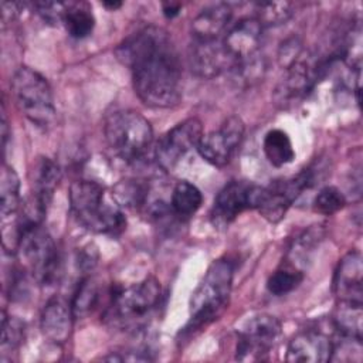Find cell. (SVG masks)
<instances>
[{
	"label": "cell",
	"mask_w": 363,
	"mask_h": 363,
	"mask_svg": "<svg viewBox=\"0 0 363 363\" xmlns=\"http://www.w3.org/2000/svg\"><path fill=\"white\" fill-rule=\"evenodd\" d=\"M69 204L77 221L89 231L115 235L126 225L119 203L96 182H74L69 187Z\"/></svg>",
	"instance_id": "7a4b0ae2"
},
{
	"label": "cell",
	"mask_w": 363,
	"mask_h": 363,
	"mask_svg": "<svg viewBox=\"0 0 363 363\" xmlns=\"http://www.w3.org/2000/svg\"><path fill=\"white\" fill-rule=\"evenodd\" d=\"M62 24L74 38L88 37L95 27V17L88 3H68Z\"/></svg>",
	"instance_id": "44dd1931"
},
{
	"label": "cell",
	"mask_w": 363,
	"mask_h": 363,
	"mask_svg": "<svg viewBox=\"0 0 363 363\" xmlns=\"http://www.w3.org/2000/svg\"><path fill=\"white\" fill-rule=\"evenodd\" d=\"M303 279V272L294 265L278 268L267 281V288L272 295L281 296L292 292Z\"/></svg>",
	"instance_id": "d4e9b609"
},
{
	"label": "cell",
	"mask_w": 363,
	"mask_h": 363,
	"mask_svg": "<svg viewBox=\"0 0 363 363\" xmlns=\"http://www.w3.org/2000/svg\"><path fill=\"white\" fill-rule=\"evenodd\" d=\"M333 64L330 58L313 61L311 57H299L285 68V77L278 82L274 98L282 108L301 102L313 89L316 82Z\"/></svg>",
	"instance_id": "52a82bcc"
},
{
	"label": "cell",
	"mask_w": 363,
	"mask_h": 363,
	"mask_svg": "<svg viewBox=\"0 0 363 363\" xmlns=\"http://www.w3.org/2000/svg\"><path fill=\"white\" fill-rule=\"evenodd\" d=\"M345 204H346L345 194L337 187H333V186L322 187L313 200L315 211L325 216L337 213L345 207Z\"/></svg>",
	"instance_id": "83f0119b"
},
{
	"label": "cell",
	"mask_w": 363,
	"mask_h": 363,
	"mask_svg": "<svg viewBox=\"0 0 363 363\" xmlns=\"http://www.w3.org/2000/svg\"><path fill=\"white\" fill-rule=\"evenodd\" d=\"M60 179L61 170L54 160L48 157L37 159L31 169V197H34L43 207L48 208Z\"/></svg>",
	"instance_id": "d6986e66"
},
{
	"label": "cell",
	"mask_w": 363,
	"mask_h": 363,
	"mask_svg": "<svg viewBox=\"0 0 363 363\" xmlns=\"http://www.w3.org/2000/svg\"><path fill=\"white\" fill-rule=\"evenodd\" d=\"M112 196L123 206H140L147 196V189L135 180H123L115 186Z\"/></svg>",
	"instance_id": "f1b7e54d"
},
{
	"label": "cell",
	"mask_w": 363,
	"mask_h": 363,
	"mask_svg": "<svg viewBox=\"0 0 363 363\" xmlns=\"http://www.w3.org/2000/svg\"><path fill=\"white\" fill-rule=\"evenodd\" d=\"M189 62L191 71L200 78H214L230 72L235 61L223 44V37L216 40L193 38L189 47Z\"/></svg>",
	"instance_id": "7c38bea8"
},
{
	"label": "cell",
	"mask_w": 363,
	"mask_h": 363,
	"mask_svg": "<svg viewBox=\"0 0 363 363\" xmlns=\"http://www.w3.org/2000/svg\"><path fill=\"white\" fill-rule=\"evenodd\" d=\"M244 138V123L238 116H228L218 130L203 135L197 145L199 155L216 167L230 163Z\"/></svg>",
	"instance_id": "8fae6325"
},
{
	"label": "cell",
	"mask_w": 363,
	"mask_h": 363,
	"mask_svg": "<svg viewBox=\"0 0 363 363\" xmlns=\"http://www.w3.org/2000/svg\"><path fill=\"white\" fill-rule=\"evenodd\" d=\"M233 9L230 4L217 3L203 9L191 21V35L196 40L221 38L231 26Z\"/></svg>",
	"instance_id": "ac0fdd59"
},
{
	"label": "cell",
	"mask_w": 363,
	"mask_h": 363,
	"mask_svg": "<svg viewBox=\"0 0 363 363\" xmlns=\"http://www.w3.org/2000/svg\"><path fill=\"white\" fill-rule=\"evenodd\" d=\"M74 318L72 306L64 298H51L45 303L40 320V328L44 337L52 343H65L71 336Z\"/></svg>",
	"instance_id": "e0dca14e"
},
{
	"label": "cell",
	"mask_w": 363,
	"mask_h": 363,
	"mask_svg": "<svg viewBox=\"0 0 363 363\" xmlns=\"http://www.w3.org/2000/svg\"><path fill=\"white\" fill-rule=\"evenodd\" d=\"M67 6H68V3H61V1H35V3H33V7L35 9L37 14L47 24L62 23Z\"/></svg>",
	"instance_id": "4dcf8cb0"
},
{
	"label": "cell",
	"mask_w": 363,
	"mask_h": 363,
	"mask_svg": "<svg viewBox=\"0 0 363 363\" xmlns=\"http://www.w3.org/2000/svg\"><path fill=\"white\" fill-rule=\"evenodd\" d=\"M24 9V3H10V1H3L1 3V18L4 23L11 21L14 17L18 16V13Z\"/></svg>",
	"instance_id": "1f68e13d"
},
{
	"label": "cell",
	"mask_w": 363,
	"mask_h": 363,
	"mask_svg": "<svg viewBox=\"0 0 363 363\" xmlns=\"http://www.w3.org/2000/svg\"><path fill=\"white\" fill-rule=\"evenodd\" d=\"M102 4H104L106 9H109L111 11H113V10H116V9H119V7L122 6L121 1H104Z\"/></svg>",
	"instance_id": "836d02e7"
},
{
	"label": "cell",
	"mask_w": 363,
	"mask_h": 363,
	"mask_svg": "<svg viewBox=\"0 0 363 363\" xmlns=\"http://www.w3.org/2000/svg\"><path fill=\"white\" fill-rule=\"evenodd\" d=\"M252 184L242 180H233L227 183L216 196L213 210H211V220L214 225L225 227L235 217L250 206V193Z\"/></svg>",
	"instance_id": "5bb4252c"
},
{
	"label": "cell",
	"mask_w": 363,
	"mask_h": 363,
	"mask_svg": "<svg viewBox=\"0 0 363 363\" xmlns=\"http://www.w3.org/2000/svg\"><path fill=\"white\" fill-rule=\"evenodd\" d=\"M11 92L23 115L37 126L47 128L55 119V105L48 81L30 67H20L11 79Z\"/></svg>",
	"instance_id": "8992f818"
},
{
	"label": "cell",
	"mask_w": 363,
	"mask_h": 363,
	"mask_svg": "<svg viewBox=\"0 0 363 363\" xmlns=\"http://www.w3.org/2000/svg\"><path fill=\"white\" fill-rule=\"evenodd\" d=\"M362 303L337 301L332 322L339 335L362 340Z\"/></svg>",
	"instance_id": "ffe728a7"
},
{
	"label": "cell",
	"mask_w": 363,
	"mask_h": 363,
	"mask_svg": "<svg viewBox=\"0 0 363 363\" xmlns=\"http://www.w3.org/2000/svg\"><path fill=\"white\" fill-rule=\"evenodd\" d=\"M20 179L14 169L6 163L0 173V214L6 220L20 208Z\"/></svg>",
	"instance_id": "7402d4cb"
},
{
	"label": "cell",
	"mask_w": 363,
	"mask_h": 363,
	"mask_svg": "<svg viewBox=\"0 0 363 363\" xmlns=\"http://www.w3.org/2000/svg\"><path fill=\"white\" fill-rule=\"evenodd\" d=\"M104 132L111 150L128 163L142 159L153 140L150 122L142 113L132 109L109 113Z\"/></svg>",
	"instance_id": "277c9868"
},
{
	"label": "cell",
	"mask_w": 363,
	"mask_h": 363,
	"mask_svg": "<svg viewBox=\"0 0 363 363\" xmlns=\"http://www.w3.org/2000/svg\"><path fill=\"white\" fill-rule=\"evenodd\" d=\"M333 340L319 330H303L292 337L286 360L295 363H325L332 359Z\"/></svg>",
	"instance_id": "9a60e30c"
},
{
	"label": "cell",
	"mask_w": 363,
	"mask_h": 363,
	"mask_svg": "<svg viewBox=\"0 0 363 363\" xmlns=\"http://www.w3.org/2000/svg\"><path fill=\"white\" fill-rule=\"evenodd\" d=\"M333 291L337 301L362 303L363 265L357 251L347 252L337 264L333 278Z\"/></svg>",
	"instance_id": "2e32d148"
},
{
	"label": "cell",
	"mask_w": 363,
	"mask_h": 363,
	"mask_svg": "<svg viewBox=\"0 0 363 363\" xmlns=\"http://www.w3.org/2000/svg\"><path fill=\"white\" fill-rule=\"evenodd\" d=\"M282 332L281 322L269 313L251 316L238 332L235 359L241 362L264 360Z\"/></svg>",
	"instance_id": "ba28073f"
},
{
	"label": "cell",
	"mask_w": 363,
	"mask_h": 363,
	"mask_svg": "<svg viewBox=\"0 0 363 363\" xmlns=\"http://www.w3.org/2000/svg\"><path fill=\"white\" fill-rule=\"evenodd\" d=\"M17 251L24 268L43 285L58 281L60 254L54 240L43 224L17 227Z\"/></svg>",
	"instance_id": "5b68a950"
},
{
	"label": "cell",
	"mask_w": 363,
	"mask_h": 363,
	"mask_svg": "<svg viewBox=\"0 0 363 363\" xmlns=\"http://www.w3.org/2000/svg\"><path fill=\"white\" fill-rule=\"evenodd\" d=\"M159 299L160 284L156 278L147 277L128 288L113 291L109 318L125 323L139 320L157 305Z\"/></svg>",
	"instance_id": "9c48e42d"
},
{
	"label": "cell",
	"mask_w": 363,
	"mask_h": 363,
	"mask_svg": "<svg viewBox=\"0 0 363 363\" xmlns=\"http://www.w3.org/2000/svg\"><path fill=\"white\" fill-rule=\"evenodd\" d=\"M262 147L268 162L277 167H282L295 159L291 139L282 129H271L267 132Z\"/></svg>",
	"instance_id": "603a6c76"
},
{
	"label": "cell",
	"mask_w": 363,
	"mask_h": 363,
	"mask_svg": "<svg viewBox=\"0 0 363 363\" xmlns=\"http://www.w3.org/2000/svg\"><path fill=\"white\" fill-rule=\"evenodd\" d=\"M201 203H203L201 191L190 182L183 180L173 187L170 206L177 216L189 217L194 214L200 208Z\"/></svg>",
	"instance_id": "cb8c5ba5"
},
{
	"label": "cell",
	"mask_w": 363,
	"mask_h": 363,
	"mask_svg": "<svg viewBox=\"0 0 363 363\" xmlns=\"http://www.w3.org/2000/svg\"><path fill=\"white\" fill-rule=\"evenodd\" d=\"M98 296H99V291H98L96 282L92 278L82 279L81 284H78L77 292L71 303L74 316L77 318L86 316L96 305Z\"/></svg>",
	"instance_id": "4316f807"
},
{
	"label": "cell",
	"mask_w": 363,
	"mask_h": 363,
	"mask_svg": "<svg viewBox=\"0 0 363 363\" xmlns=\"http://www.w3.org/2000/svg\"><path fill=\"white\" fill-rule=\"evenodd\" d=\"M264 27L255 17H244L228 27L223 44L235 62L258 54Z\"/></svg>",
	"instance_id": "4fadbf2b"
},
{
	"label": "cell",
	"mask_w": 363,
	"mask_h": 363,
	"mask_svg": "<svg viewBox=\"0 0 363 363\" xmlns=\"http://www.w3.org/2000/svg\"><path fill=\"white\" fill-rule=\"evenodd\" d=\"M1 347L14 349L20 345L24 335V325L21 320L13 316H7L6 312H1Z\"/></svg>",
	"instance_id": "f546056e"
},
{
	"label": "cell",
	"mask_w": 363,
	"mask_h": 363,
	"mask_svg": "<svg viewBox=\"0 0 363 363\" xmlns=\"http://www.w3.org/2000/svg\"><path fill=\"white\" fill-rule=\"evenodd\" d=\"M292 13V3L288 1H261L255 4V18L262 27L284 24Z\"/></svg>",
	"instance_id": "484cf974"
},
{
	"label": "cell",
	"mask_w": 363,
	"mask_h": 363,
	"mask_svg": "<svg viewBox=\"0 0 363 363\" xmlns=\"http://www.w3.org/2000/svg\"><path fill=\"white\" fill-rule=\"evenodd\" d=\"M118 60L130 68L139 99L152 108H170L182 98V65L169 34L155 26L129 35L116 48Z\"/></svg>",
	"instance_id": "6da1fadb"
},
{
	"label": "cell",
	"mask_w": 363,
	"mask_h": 363,
	"mask_svg": "<svg viewBox=\"0 0 363 363\" xmlns=\"http://www.w3.org/2000/svg\"><path fill=\"white\" fill-rule=\"evenodd\" d=\"M203 138V125L197 118L177 123L156 145V160L164 170H172L191 149H197Z\"/></svg>",
	"instance_id": "30bf717a"
},
{
	"label": "cell",
	"mask_w": 363,
	"mask_h": 363,
	"mask_svg": "<svg viewBox=\"0 0 363 363\" xmlns=\"http://www.w3.org/2000/svg\"><path fill=\"white\" fill-rule=\"evenodd\" d=\"M234 267L230 259L220 258L207 269L203 281L190 298V319L184 335L200 330L218 319L228 303Z\"/></svg>",
	"instance_id": "3957f363"
},
{
	"label": "cell",
	"mask_w": 363,
	"mask_h": 363,
	"mask_svg": "<svg viewBox=\"0 0 363 363\" xmlns=\"http://www.w3.org/2000/svg\"><path fill=\"white\" fill-rule=\"evenodd\" d=\"M180 4L177 3H164L163 4V14L167 17V18H173L176 17L179 13H180Z\"/></svg>",
	"instance_id": "d6a6232c"
}]
</instances>
